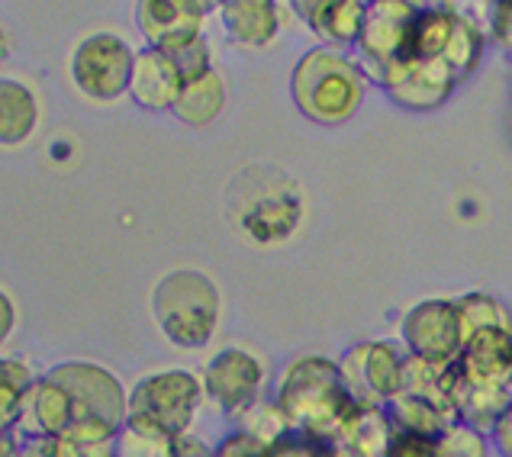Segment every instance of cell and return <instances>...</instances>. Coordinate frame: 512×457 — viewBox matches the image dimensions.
I'll return each instance as SVG.
<instances>
[{
	"instance_id": "1",
	"label": "cell",
	"mask_w": 512,
	"mask_h": 457,
	"mask_svg": "<svg viewBox=\"0 0 512 457\" xmlns=\"http://www.w3.org/2000/svg\"><path fill=\"white\" fill-rule=\"evenodd\" d=\"M274 403L287 416L290 432L326 441V445L339 441L342 425L358 406L342 383L339 361H329L323 355H303L290 361L277 380Z\"/></svg>"
},
{
	"instance_id": "2",
	"label": "cell",
	"mask_w": 512,
	"mask_h": 457,
	"mask_svg": "<svg viewBox=\"0 0 512 457\" xmlns=\"http://www.w3.org/2000/svg\"><path fill=\"white\" fill-rule=\"evenodd\" d=\"M65 393L68 432L62 438L78 445L113 441L129 416V393L110 367L94 361H65L46 371Z\"/></svg>"
},
{
	"instance_id": "3",
	"label": "cell",
	"mask_w": 512,
	"mask_h": 457,
	"mask_svg": "<svg viewBox=\"0 0 512 457\" xmlns=\"http://www.w3.org/2000/svg\"><path fill=\"white\" fill-rule=\"evenodd\" d=\"M364 87H368V78H364L361 65L326 46L306 52L290 75V97H294L297 110L306 120L323 126L351 120L364 100Z\"/></svg>"
},
{
	"instance_id": "4",
	"label": "cell",
	"mask_w": 512,
	"mask_h": 457,
	"mask_svg": "<svg viewBox=\"0 0 512 457\" xmlns=\"http://www.w3.org/2000/svg\"><path fill=\"white\" fill-rule=\"evenodd\" d=\"M223 300L213 280L197 268L168 271L152 290V319L178 348H203L219 329Z\"/></svg>"
},
{
	"instance_id": "5",
	"label": "cell",
	"mask_w": 512,
	"mask_h": 457,
	"mask_svg": "<svg viewBox=\"0 0 512 457\" xmlns=\"http://www.w3.org/2000/svg\"><path fill=\"white\" fill-rule=\"evenodd\" d=\"M303 223V194L277 168H252L236 187V226L255 245H284Z\"/></svg>"
},
{
	"instance_id": "6",
	"label": "cell",
	"mask_w": 512,
	"mask_h": 457,
	"mask_svg": "<svg viewBox=\"0 0 512 457\" xmlns=\"http://www.w3.org/2000/svg\"><path fill=\"white\" fill-rule=\"evenodd\" d=\"M207 400L203 393V377L171 367V371H158L142 377L133 390H129V416L136 422H149L174 438L190 435L197 422V412Z\"/></svg>"
},
{
	"instance_id": "7",
	"label": "cell",
	"mask_w": 512,
	"mask_h": 457,
	"mask_svg": "<svg viewBox=\"0 0 512 457\" xmlns=\"http://www.w3.org/2000/svg\"><path fill=\"white\" fill-rule=\"evenodd\" d=\"M136 52L116 33H91L71 52V81L78 91L94 103H113L129 94Z\"/></svg>"
},
{
	"instance_id": "8",
	"label": "cell",
	"mask_w": 512,
	"mask_h": 457,
	"mask_svg": "<svg viewBox=\"0 0 512 457\" xmlns=\"http://www.w3.org/2000/svg\"><path fill=\"white\" fill-rule=\"evenodd\" d=\"M339 371L355 403L387 406L403 393L406 355L390 342H361L339 358Z\"/></svg>"
},
{
	"instance_id": "9",
	"label": "cell",
	"mask_w": 512,
	"mask_h": 457,
	"mask_svg": "<svg viewBox=\"0 0 512 457\" xmlns=\"http://www.w3.org/2000/svg\"><path fill=\"white\" fill-rule=\"evenodd\" d=\"M261 390H265V364L248 348H223L203 371V393L232 422L261 400Z\"/></svg>"
},
{
	"instance_id": "10",
	"label": "cell",
	"mask_w": 512,
	"mask_h": 457,
	"mask_svg": "<svg viewBox=\"0 0 512 457\" xmlns=\"http://www.w3.org/2000/svg\"><path fill=\"white\" fill-rule=\"evenodd\" d=\"M419 10H413L406 0H371L368 4V17H364L361 29V71L364 78L380 81V75L393 65L406 58V36H409V23H413Z\"/></svg>"
},
{
	"instance_id": "11",
	"label": "cell",
	"mask_w": 512,
	"mask_h": 457,
	"mask_svg": "<svg viewBox=\"0 0 512 457\" xmlns=\"http://www.w3.org/2000/svg\"><path fill=\"white\" fill-rule=\"evenodd\" d=\"M406 351L426 361L451 364L464 348V329L455 300H422L403 319Z\"/></svg>"
},
{
	"instance_id": "12",
	"label": "cell",
	"mask_w": 512,
	"mask_h": 457,
	"mask_svg": "<svg viewBox=\"0 0 512 457\" xmlns=\"http://www.w3.org/2000/svg\"><path fill=\"white\" fill-rule=\"evenodd\" d=\"M406 110H435L455 91V71L445 58H403L393 62L377 81Z\"/></svg>"
},
{
	"instance_id": "13",
	"label": "cell",
	"mask_w": 512,
	"mask_h": 457,
	"mask_svg": "<svg viewBox=\"0 0 512 457\" xmlns=\"http://www.w3.org/2000/svg\"><path fill=\"white\" fill-rule=\"evenodd\" d=\"M455 377L467 387L512 393V329H484L464 342Z\"/></svg>"
},
{
	"instance_id": "14",
	"label": "cell",
	"mask_w": 512,
	"mask_h": 457,
	"mask_svg": "<svg viewBox=\"0 0 512 457\" xmlns=\"http://www.w3.org/2000/svg\"><path fill=\"white\" fill-rule=\"evenodd\" d=\"M203 13L194 0H136V26L145 46L174 52L187 42L203 39Z\"/></svg>"
},
{
	"instance_id": "15",
	"label": "cell",
	"mask_w": 512,
	"mask_h": 457,
	"mask_svg": "<svg viewBox=\"0 0 512 457\" xmlns=\"http://www.w3.org/2000/svg\"><path fill=\"white\" fill-rule=\"evenodd\" d=\"M181 87H184V78L168 52H158L149 46L136 52L133 78H129V97H133L142 110H152V113L171 110L174 100L181 94Z\"/></svg>"
},
{
	"instance_id": "16",
	"label": "cell",
	"mask_w": 512,
	"mask_h": 457,
	"mask_svg": "<svg viewBox=\"0 0 512 457\" xmlns=\"http://www.w3.org/2000/svg\"><path fill=\"white\" fill-rule=\"evenodd\" d=\"M219 17L226 36L245 49H265L281 33V10L274 0H226Z\"/></svg>"
},
{
	"instance_id": "17",
	"label": "cell",
	"mask_w": 512,
	"mask_h": 457,
	"mask_svg": "<svg viewBox=\"0 0 512 457\" xmlns=\"http://www.w3.org/2000/svg\"><path fill=\"white\" fill-rule=\"evenodd\" d=\"M393 435H397V425H393L387 406L358 403L348 422L342 425L335 448L345 457H387Z\"/></svg>"
},
{
	"instance_id": "18",
	"label": "cell",
	"mask_w": 512,
	"mask_h": 457,
	"mask_svg": "<svg viewBox=\"0 0 512 457\" xmlns=\"http://www.w3.org/2000/svg\"><path fill=\"white\" fill-rule=\"evenodd\" d=\"M39 126V100L33 87L17 78H0V145L17 149Z\"/></svg>"
},
{
	"instance_id": "19",
	"label": "cell",
	"mask_w": 512,
	"mask_h": 457,
	"mask_svg": "<svg viewBox=\"0 0 512 457\" xmlns=\"http://www.w3.org/2000/svg\"><path fill=\"white\" fill-rule=\"evenodd\" d=\"M226 107V81L216 68H210L207 75L184 81L178 100H174L171 113L178 116L184 126H210Z\"/></svg>"
},
{
	"instance_id": "20",
	"label": "cell",
	"mask_w": 512,
	"mask_h": 457,
	"mask_svg": "<svg viewBox=\"0 0 512 457\" xmlns=\"http://www.w3.org/2000/svg\"><path fill=\"white\" fill-rule=\"evenodd\" d=\"M364 17H368V4H361V0H329V4L316 13L310 29L332 52H342L351 46L358 49Z\"/></svg>"
},
{
	"instance_id": "21",
	"label": "cell",
	"mask_w": 512,
	"mask_h": 457,
	"mask_svg": "<svg viewBox=\"0 0 512 457\" xmlns=\"http://www.w3.org/2000/svg\"><path fill=\"white\" fill-rule=\"evenodd\" d=\"M387 412H390L393 425H397V432H413V435H426V438H438L451 422L458 419L451 409L429 403L413 393H400L397 400H390Z\"/></svg>"
},
{
	"instance_id": "22",
	"label": "cell",
	"mask_w": 512,
	"mask_h": 457,
	"mask_svg": "<svg viewBox=\"0 0 512 457\" xmlns=\"http://www.w3.org/2000/svg\"><path fill=\"white\" fill-rule=\"evenodd\" d=\"M36 374L23 358H0V429L17 432L26 400L36 387Z\"/></svg>"
},
{
	"instance_id": "23",
	"label": "cell",
	"mask_w": 512,
	"mask_h": 457,
	"mask_svg": "<svg viewBox=\"0 0 512 457\" xmlns=\"http://www.w3.org/2000/svg\"><path fill=\"white\" fill-rule=\"evenodd\" d=\"M455 367V364H451ZM451 403L461 422L477 425L480 432H493V425L500 422L506 406L512 403V393L503 390H480V387H467L455 377V387H451Z\"/></svg>"
},
{
	"instance_id": "24",
	"label": "cell",
	"mask_w": 512,
	"mask_h": 457,
	"mask_svg": "<svg viewBox=\"0 0 512 457\" xmlns=\"http://www.w3.org/2000/svg\"><path fill=\"white\" fill-rule=\"evenodd\" d=\"M451 33H455V17L448 10H419L409 23L406 58H442Z\"/></svg>"
},
{
	"instance_id": "25",
	"label": "cell",
	"mask_w": 512,
	"mask_h": 457,
	"mask_svg": "<svg viewBox=\"0 0 512 457\" xmlns=\"http://www.w3.org/2000/svg\"><path fill=\"white\" fill-rule=\"evenodd\" d=\"M113 457H178V438L149 422L126 419L113 438Z\"/></svg>"
},
{
	"instance_id": "26",
	"label": "cell",
	"mask_w": 512,
	"mask_h": 457,
	"mask_svg": "<svg viewBox=\"0 0 512 457\" xmlns=\"http://www.w3.org/2000/svg\"><path fill=\"white\" fill-rule=\"evenodd\" d=\"M455 303H458L464 342L474 332H484V329H512L506 306L496 297H490V293H464V297H458Z\"/></svg>"
},
{
	"instance_id": "27",
	"label": "cell",
	"mask_w": 512,
	"mask_h": 457,
	"mask_svg": "<svg viewBox=\"0 0 512 457\" xmlns=\"http://www.w3.org/2000/svg\"><path fill=\"white\" fill-rule=\"evenodd\" d=\"M236 429L258 438L261 445H268V448L290 435V425H287V416L281 412V406H277L274 400H265V396L242 412V416L236 419Z\"/></svg>"
},
{
	"instance_id": "28",
	"label": "cell",
	"mask_w": 512,
	"mask_h": 457,
	"mask_svg": "<svg viewBox=\"0 0 512 457\" xmlns=\"http://www.w3.org/2000/svg\"><path fill=\"white\" fill-rule=\"evenodd\" d=\"M484 36L477 26L464 23V20H455V33H451V42L445 49V65L455 71V78H467L471 71L480 65V55H484Z\"/></svg>"
},
{
	"instance_id": "29",
	"label": "cell",
	"mask_w": 512,
	"mask_h": 457,
	"mask_svg": "<svg viewBox=\"0 0 512 457\" xmlns=\"http://www.w3.org/2000/svg\"><path fill=\"white\" fill-rule=\"evenodd\" d=\"M435 457H487V435L477 425L455 419L435 438Z\"/></svg>"
},
{
	"instance_id": "30",
	"label": "cell",
	"mask_w": 512,
	"mask_h": 457,
	"mask_svg": "<svg viewBox=\"0 0 512 457\" xmlns=\"http://www.w3.org/2000/svg\"><path fill=\"white\" fill-rule=\"evenodd\" d=\"M168 55L174 58V65H178V71H181V78H184V81L207 75V71L213 68L210 46H207V42H203V39L187 42V46L174 49V52H168Z\"/></svg>"
},
{
	"instance_id": "31",
	"label": "cell",
	"mask_w": 512,
	"mask_h": 457,
	"mask_svg": "<svg viewBox=\"0 0 512 457\" xmlns=\"http://www.w3.org/2000/svg\"><path fill=\"white\" fill-rule=\"evenodd\" d=\"M265 457H339V451H335V445H326V441H313L290 432L277 445H271Z\"/></svg>"
},
{
	"instance_id": "32",
	"label": "cell",
	"mask_w": 512,
	"mask_h": 457,
	"mask_svg": "<svg viewBox=\"0 0 512 457\" xmlns=\"http://www.w3.org/2000/svg\"><path fill=\"white\" fill-rule=\"evenodd\" d=\"M445 10L451 13L455 20H464L477 26L480 33H487V29H493V0H445Z\"/></svg>"
},
{
	"instance_id": "33",
	"label": "cell",
	"mask_w": 512,
	"mask_h": 457,
	"mask_svg": "<svg viewBox=\"0 0 512 457\" xmlns=\"http://www.w3.org/2000/svg\"><path fill=\"white\" fill-rule=\"evenodd\" d=\"M268 445H261L258 438L245 435V432H229L219 445L213 448V457H265Z\"/></svg>"
},
{
	"instance_id": "34",
	"label": "cell",
	"mask_w": 512,
	"mask_h": 457,
	"mask_svg": "<svg viewBox=\"0 0 512 457\" xmlns=\"http://www.w3.org/2000/svg\"><path fill=\"white\" fill-rule=\"evenodd\" d=\"M387 457H435V438L413 435V432H397Z\"/></svg>"
},
{
	"instance_id": "35",
	"label": "cell",
	"mask_w": 512,
	"mask_h": 457,
	"mask_svg": "<svg viewBox=\"0 0 512 457\" xmlns=\"http://www.w3.org/2000/svg\"><path fill=\"white\" fill-rule=\"evenodd\" d=\"M13 329H17V303H13L10 293L0 287V348L10 342Z\"/></svg>"
},
{
	"instance_id": "36",
	"label": "cell",
	"mask_w": 512,
	"mask_h": 457,
	"mask_svg": "<svg viewBox=\"0 0 512 457\" xmlns=\"http://www.w3.org/2000/svg\"><path fill=\"white\" fill-rule=\"evenodd\" d=\"M493 36L500 39L506 49H512V0H500V7H496Z\"/></svg>"
},
{
	"instance_id": "37",
	"label": "cell",
	"mask_w": 512,
	"mask_h": 457,
	"mask_svg": "<svg viewBox=\"0 0 512 457\" xmlns=\"http://www.w3.org/2000/svg\"><path fill=\"white\" fill-rule=\"evenodd\" d=\"M493 445L503 457H512V403L506 406V412L500 416V422L493 425Z\"/></svg>"
},
{
	"instance_id": "38",
	"label": "cell",
	"mask_w": 512,
	"mask_h": 457,
	"mask_svg": "<svg viewBox=\"0 0 512 457\" xmlns=\"http://www.w3.org/2000/svg\"><path fill=\"white\" fill-rule=\"evenodd\" d=\"M17 457H58L52 438H23Z\"/></svg>"
},
{
	"instance_id": "39",
	"label": "cell",
	"mask_w": 512,
	"mask_h": 457,
	"mask_svg": "<svg viewBox=\"0 0 512 457\" xmlns=\"http://www.w3.org/2000/svg\"><path fill=\"white\" fill-rule=\"evenodd\" d=\"M329 4V0H290V10H294V17L303 20L306 26H313L316 13L323 10Z\"/></svg>"
},
{
	"instance_id": "40",
	"label": "cell",
	"mask_w": 512,
	"mask_h": 457,
	"mask_svg": "<svg viewBox=\"0 0 512 457\" xmlns=\"http://www.w3.org/2000/svg\"><path fill=\"white\" fill-rule=\"evenodd\" d=\"M20 445H17V438H13V432H4L0 429V457H17Z\"/></svg>"
},
{
	"instance_id": "41",
	"label": "cell",
	"mask_w": 512,
	"mask_h": 457,
	"mask_svg": "<svg viewBox=\"0 0 512 457\" xmlns=\"http://www.w3.org/2000/svg\"><path fill=\"white\" fill-rule=\"evenodd\" d=\"M413 10H445V0H406Z\"/></svg>"
},
{
	"instance_id": "42",
	"label": "cell",
	"mask_w": 512,
	"mask_h": 457,
	"mask_svg": "<svg viewBox=\"0 0 512 457\" xmlns=\"http://www.w3.org/2000/svg\"><path fill=\"white\" fill-rule=\"evenodd\" d=\"M7 55H10V36L4 33V26H0V65L7 62Z\"/></svg>"
},
{
	"instance_id": "43",
	"label": "cell",
	"mask_w": 512,
	"mask_h": 457,
	"mask_svg": "<svg viewBox=\"0 0 512 457\" xmlns=\"http://www.w3.org/2000/svg\"><path fill=\"white\" fill-rule=\"evenodd\" d=\"M194 4H197L203 13H210V10H219V7H223L226 0H194Z\"/></svg>"
},
{
	"instance_id": "44",
	"label": "cell",
	"mask_w": 512,
	"mask_h": 457,
	"mask_svg": "<svg viewBox=\"0 0 512 457\" xmlns=\"http://www.w3.org/2000/svg\"><path fill=\"white\" fill-rule=\"evenodd\" d=\"M361 4H371V0H361Z\"/></svg>"
},
{
	"instance_id": "45",
	"label": "cell",
	"mask_w": 512,
	"mask_h": 457,
	"mask_svg": "<svg viewBox=\"0 0 512 457\" xmlns=\"http://www.w3.org/2000/svg\"><path fill=\"white\" fill-rule=\"evenodd\" d=\"M335 451H339V448H335ZM339 457H345V454H342V451H339Z\"/></svg>"
}]
</instances>
